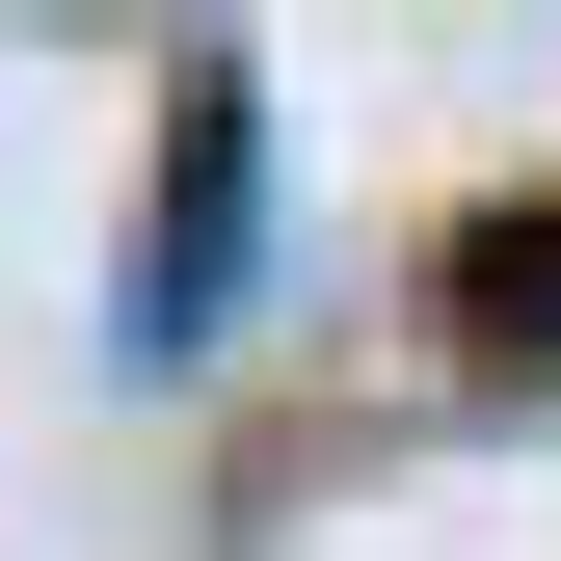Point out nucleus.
Segmentation results:
<instances>
[{"label": "nucleus", "instance_id": "f257e3e1", "mask_svg": "<svg viewBox=\"0 0 561 561\" xmlns=\"http://www.w3.org/2000/svg\"><path fill=\"white\" fill-rule=\"evenodd\" d=\"M241 241H267V107H241V54H187L161 81V267H134V347H215Z\"/></svg>", "mask_w": 561, "mask_h": 561}]
</instances>
